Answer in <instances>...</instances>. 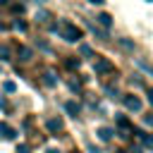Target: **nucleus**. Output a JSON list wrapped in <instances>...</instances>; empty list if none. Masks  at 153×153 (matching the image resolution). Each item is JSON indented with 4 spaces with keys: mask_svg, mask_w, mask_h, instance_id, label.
Listing matches in <instances>:
<instances>
[{
    "mask_svg": "<svg viewBox=\"0 0 153 153\" xmlns=\"http://www.w3.org/2000/svg\"><path fill=\"white\" fill-rule=\"evenodd\" d=\"M55 31H57L67 43H76V41L81 38V29H79L76 24H72V22H62L60 26H55Z\"/></svg>",
    "mask_w": 153,
    "mask_h": 153,
    "instance_id": "f257e3e1",
    "label": "nucleus"
},
{
    "mask_svg": "<svg viewBox=\"0 0 153 153\" xmlns=\"http://www.w3.org/2000/svg\"><path fill=\"white\" fill-rule=\"evenodd\" d=\"M117 153H124V151H117Z\"/></svg>",
    "mask_w": 153,
    "mask_h": 153,
    "instance_id": "412c9836",
    "label": "nucleus"
},
{
    "mask_svg": "<svg viewBox=\"0 0 153 153\" xmlns=\"http://www.w3.org/2000/svg\"><path fill=\"white\" fill-rule=\"evenodd\" d=\"M45 127H48L50 131H60V129H62V120H60V117H53V120L45 122Z\"/></svg>",
    "mask_w": 153,
    "mask_h": 153,
    "instance_id": "39448f33",
    "label": "nucleus"
},
{
    "mask_svg": "<svg viewBox=\"0 0 153 153\" xmlns=\"http://www.w3.org/2000/svg\"><path fill=\"white\" fill-rule=\"evenodd\" d=\"M141 136V141L148 146V148H153V134H139Z\"/></svg>",
    "mask_w": 153,
    "mask_h": 153,
    "instance_id": "f8f14e48",
    "label": "nucleus"
},
{
    "mask_svg": "<svg viewBox=\"0 0 153 153\" xmlns=\"http://www.w3.org/2000/svg\"><path fill=\"white\" fill-rule=\"evenodd\" d=\"M17 29L19 31H26V22H17Z\"/></svg>",
    "mask_w": 153,
    "mask_h": 153,
    "instance_id": "2eb2a0df",
    "label": "nucleus"
},
{
    "mask_svg": "<svg viewBox=\"0 0 153 153\" xmlns=\"http://www.w3.org/2000/svg\"><path fill=\"white\" fill-rule=\"evenodd\" d=\"M43 81H45V86H55V84H57L55 72H45V74H43Z\"/></svg>",
    "mask_w": 153,
    "mask_h": 153,
    "instance_id": "9d476101",
    "label": "nucleus"
},
{
    "mask_svg": "<svg viewBox=\"0 0 153 153\" xmlns=\"http://www.w3.org/2000/svg\"><path fill=\"white\" fill-rule=\"evenodd\" d=\"M96 19H98V24H100V26H105V29L112 24V17H110V14H105V12H103V14H98Z\"/></svg>",
    "mask_w": 153,
    "mask_h": 153,
    "instance_id": "1a4fd4ad",
    "label": "nucleus"
},
{
    "mask_svg": "<svg viewBox=\"0 0 153 153\" xmlns=\"http://www.w3.org/2000/svg\"><path fill=\"white\" fill-rule=\"evenodd\" d=\"M148 100H151V105H153V91H148Z\"/></svg>",
    "mask_w": 153,
    "mask_h": 153,
    "instance_id": "6ab92c4d",
    "label": "nucleus"
},
{
    "mask_svg": "<svg viewBox=\"0 0 153 153\" xmlns=\"http://www.w3.org/2000/svg\"><path fill=\"white\" fill-rule=\"evenodd\" d=\"M17 153H29V148H26V146H19V148H17Z\"/></svg>",
    "mask_w": 153,
    "mask_h": 153,
    "instance_id": "f3484780",
    "label": "nucleus"
},
{
    "mask_svg": "<svg viewBox=\"0 0 153 153\" xmlns=\"http://www.w3.org/2000/svg\"><path fill=\"white\" fill-rule=\"evenodd\" d=\"M48 153H60V151H55V148H50V151H48Z\"/></svg>",
    "mask_w": 153,
    "mask_h": 153,
    "instance_id": "aec40b11",
    "label": "nucleus"
},
{
    "mask_svg": "<svg viewBox=\"0 0 153 153\" xmlns=\"http://www.w3.org/2000/svg\"><path fill=\"white\" fill-rule=\"evenodd\" d=\"M81 55H91V48L88 45H81Z\"/></svg>",
    "mask_w": 153,
    "mask_h": 153,
    "instance_id": "dca6fc26",
    "label": "nucleus"
},
{
    "mask_svg": "<svg viewBox=\"0 0 153 153\" xmlns=\"http://www.w3.org/2000/svg\"><path fill=\"white\" fill-rule=\"evenodd\" d=\"M0 60H10V48L7 45H0Z\"/></svg>",
    "mask_w": 153,
    "mask_h": 153,
    "instance_id": "ddd939ff",
    "label": "nucleus"
},
{
    "mask_svg": "<svg viewBox=\"0 0 153 153\" xmlns=\"http://www.w3.org/2000/svg\"><path fill=\"white\" fill-rule=\"evenodd\" d=\"M36 19H38V22H48V19H50V14H48L45 10H41V12L36 14Z\"/></svg>",
    "mask_w": 153,
    "mask_h": 153,
    "instance_id": "4468645a",
    "label": "nucleus"
},
{
    "mask_svg": "<svg viewBox=\"0 0 153 153\" xmlns=\"http://www.w3.org/2000/svg\"><path fill=\"white\" fill-rule=\"evenodd\" d=\"M88 2H93V5H100V2H105V0H88Z\"/></svg>",
    "mask_w": 153,
    "mask_h": 153,
    "instance_id": "a211bd4d",
    "label": "nucleus"
},
{
    "mask_svg": "<svg viewBox=\"0 0 153 153\" xmlns=\"http://www.w3.org/2000/svg\"><path fill=\"white\" fill-rule=\"evenodd\" d=\"M0 31H2V24H0Z\"/></svg>",
    "mask_w": 153,
    "mask_h": 153,
    "instance_id": "5701e85b",
    "label": "nucleus"
},
{
    "mask_svg": "<svg viewBox=\"0 0 153 153\" xmlns=\"http://www.w3.org/2000/svg\"><path fill=\"white\" fill-rule=\"evenodd\" d=\"M31 55H33V53H31V48L19 45V60H22V62H29V60H31Z\"/></svg>",
    "mask_w": 153,
    "mask_h": 153,
    "instance_id": "423d86ee",
    "label": "nucleus"
},
{
    "mask_svg": "<svg viewBox=\"0 0 153 153\" xmlns=\"http://www.w3.org/2000/svg\"><path fill=\"white\" fill-rule=\"evenodd\" d=\"M2 88H5V93H14V91H17V84H14V81H10V79H7V81H5V84H2Z\"/></svg>",
    "mask_w": 153,
    "mask_h": 153,
    "instance_id": "9b49d317",
    "label": "nucleus"
},
{
    "mask_svg": "<svg viewBox=\"0 0 153 153\" xmlns=\"http://www.w3.org/2000/svg\"><path fill=\"white\" fill-rule=\"evenodd\" d=\"M0 139H5V141L17 139V129L10 127V124H5V122H0Z\"/></svg>",
    "mask_w": 153,
    "mask_h": 153,
    "instance_id": "7ed1b4c3",
    "label": "nucleus"
},
{
    "mask_svg": "<svg viewBox=\"0 0 153 153\" xmlns=\"http://www.w3.org/2000/svg\"><path fill=\"white\" fill-rule=\"evenodd\" d=\"M65 110H67L72 117H76V115H79V103H74V100H67V103H65Z\"/></svg>",
    "mask_w": 153,
    "mask_h": 153,
    "instance_id": "6e6552de",
    "label": "nucleus"
},
{
    "mask_svg": "<svg viewBox=\"0 0 153 153\" xmlns=\"http://www.w3.org/2000/svg\"><path fill=\"white\" fill-rule=\"evenodd\" d=\"M96 134H98V139H100V141H110L115 131H112L110 127H98V131H96Z\"/></svg>",
    "mask_w": 153,
    "mask_h": 153,
    "instance_id": "20e7f679",
    "label": "nucleus"
},
{
    "mask_svg": "<svg viewBox=\"0 0 153 153\" xmlns=\"http://www.w3.org/2000/svg\"><path fill=\"white\" fill-rule=\"evenodd\" d=\"M36 2H43V0H36Z\"/></svg>",
    "mask_w": 153,
    "mask_h": 153,
    "instance_id": "4be33fe9",
    "label": "nucleus"
},
{
    "mask_svg": "<svg viewBox=\"0 0 153 153\" xmlns=\"http://www.w3.org/2000/svg\"><path fill=\"white\" fill-rule=\"evenodd\" d=\"M122 103H124V108L131 110V112H139V110H141V98H139V96H131V93H129V96L122 98Z\"/></svg>",
    "mask_w": 153,
    "mask_h": 153,
    "instance_id": "f03ea898",
    "label": "nucleus"
},
{
    "mask_svg": "<svg viewBox=\"0 0 153 153\" xmlns=\"http://www.w3.org/2000/svg\"><path fill=\"white\" fill-rule=\"evenodd\" d=\"M148 2H153V0H148Z\"/></svg>",
    "mask_w": 153,
    "mask_h": 153,
    "instance_id": "b1692460",
    "label": "nucleus"
},
{
    "mask_svg": "<svg viewBox=\"0 0 153 153\" xmlns=\"http://www.w3.org/2000/svg\"><path fill=\"white\" fill-rule=\"evenodd\" d=\"M96 72H100V74H103V72H112V65H110L108 60H98V62H96Z\"/></svg>",
    "mask_w": 153,
    "mask_h": 153,
    "instance_id": "0eeeda50",
    "label": "nucleus"
}]
</instances>
